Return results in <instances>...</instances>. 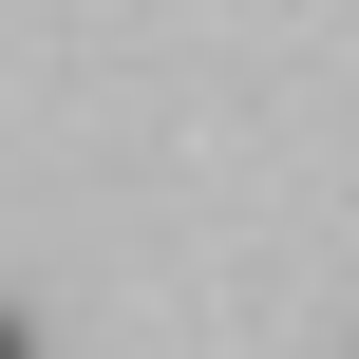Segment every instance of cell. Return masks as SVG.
<instances>
[{"label": "cell", "instance_id": "1", "mask_svg": "<svg viewBox=\"0 0 359 359\" xmlns=\"http://www.w3.org/2000/svg\"><path fill=\"white\" fill-rule=\"evenodd\" d=\"M0 359H38V322H19V303H0Z\"/></svg>", "mask_w": 359, "mask_h": 359}]
</instances>
